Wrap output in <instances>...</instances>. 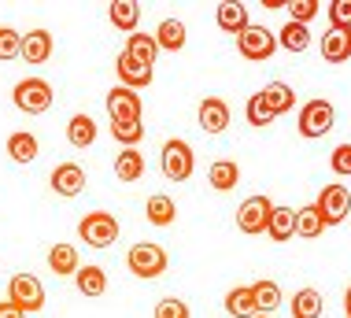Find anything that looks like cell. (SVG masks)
<instances>
[{"label":"cell","instance_id":"1","mask_svg":"<svg viewBox=\"0 0 351 318\" xmlns=\"http://www.w3.org/2000/svg\"><path fill=\"white\" fill-rule=\"evenodd\" d=\"M333 122H337L333 104H329V100H307V104L300 108L296 130H300V137L318 141V137H326V133L333 130Z\"/></svg>","mask_w":351,"mask_h":318},{"label":"cell","instance_id":"2","mask_svg":"<svg viewBox=\"0 0 351 318\" xmlns=\"http://www.w3.org/2000/svg\"><path fill=\"white\" fill-rule=\"evenodd\" d=\"M78 237L89 248H108L119 240V218L111 211H89V215L78 223Z\"/></svg>","mask_w":351,"mask_h":318},{"label":"cell","instance_id":"3","mask_svg":"<svg viewBox=\"0 0 351 318\" xmlns=\"http://www.w3.org/2000/svg\"><path fill=\"white\" fill-rule=\"evenodd\" d=\"M15 108L19 111H26V115H45L52 108V100H56V93H52V85L45 82V78H23L15 85Z\"/></svg>","mask_w":351,"mask_h":318},{"label":"cell","instance_id":"4","mask_svg":"<svg viewBox=\"0 0 351 318\" xmlns=\"http://www.w3.org/2000/svg\"><path fill=\"white\" fill-rule=\"evenodd\" d=\"M196 170V156H193V144L182 137H170L163 144V174L170 181H189Z\"/></svg>","mask_w":351,"mask_h":318},{"label":"cell","instance_id":"5","mask_svg":"<svg viewBox=\"0 0 351 318\" xmlns=\"http://www.w3.org/2000/svg\"><path fill=\"white\" fill-rule=\"evenodd\" d=\"M126 266H130V271H134L137 277L152 282V277H159V274L167 271V252H163L159 245H152V240H141V245L130 248Z\"/></svg>","mask_w":351,"mask_h":318},{"label":"cell","instance_id":"6","mask_svg":"<svg viewBox=\"0 0 351 318\" xmlns=\"http://www.w3.org/2000/svg\"><path fill=\"white\" fill-rule=\"evenodd\" d=\"M318 211H322V223L326 226H340L348 218V211H351V192H348V185H340V181H333V185H326L318 192V204H315Z\"/></svg>","mask_w":351,"mask_h":318},{"label":"cell","instance_id":"7","mask_svg":"<svg viewBox=\"0 0 351 318\" xmlns=\"http://www.w3.org/2000/svg\"><path fill=\"white\" fill-rule=\"evenodd\" d=\"M237 48H241L244 60L267 63L270 56H274V48H278V37H274L267 26H248L244 34H237Z\"/></svg>","mask_w":351,"mask_h":318},{"label":"cell","instance_id":"8","mask_svg":"<svg viewBox=\"0 0 351 318\" xmlns=\"http://www.w3.org/2000/svg\"><path fill=\"white\" fill-rule=\"evenodd\" d=\"M8 300H12L15 307H23V311L37 315L45 307V285L37 282L34 274H15L12 285H8Z\"/></svg>","mask_w":351,"mask_h":318},{"label":"cell","instance_id":"9","mask_svg":"<svg viewBox=\"0 0 351 318\" xmlns=\"http://www.w3.org/2000/svg\"><path fill=\"white\" fill-rule=\"evenodd\" d=\"M270 211L274 204L267 196H248L241 207H237V229L241 234H267V223H270Z\"/></svg>","mask_w":351,"mask_h":318},{"label":"cell","instance_id":"10","mask_svg":"<svg viewBox=\"0 0 351 318\" xmlns=\"http://www.w3.org/2000/svg\"><path fill=\"white\" fill-rule=\"evenodd\" d=\"M141 96L134 89H126V85H115V89L108 93V115L111 122H137L141 119Z\"/></svg>","mask_w":351,"mask_h":318},{"label":"cell","instance_id":"11","mask_svg":"<svg viewBox=\"0 0 351 318\" xmlns=\"http://www.w3.org/2000/svg\"><path fill=\"white\" fill-rule=\"evenodd\" d=\"M115 71H119V82L126 85V89H145V85H152V78H156V71H152V67L137 63L134 56H126V52H119Z\"/></svg>","mask_w":351,"mask_h":318},{"label":"cell","instance_id":"12","mask_svg":"<svg viewBox=\"0 0 351 318\" xmlns=\"http://www.w3.org/2000/svg\"><path fill=\"white\" fill-rule=\"evenodd\" d=\"M322 60L326 63H348L351 60V26H329V34L322 37Z\"/></svg>","mask_w":351,"mask_h":318},{"label":"cell","instance_id":"13","mask_svg":"<svg viewBox=\"0 0 351 318\" xmlns=\"http://www.w3.org/2000/svg\"><path fill=\"white\" fill-rule=\"evenodd\" d=\"M52 189L60 192V196H82L85 189V170L78 167V163H60V167L52 170Z\"/></svg>","mask_w":351,"mask_h":318},{"label":"cell","instance_id":"14","mask_svg":"<svg viewBox=\"0 0 351 318\" xmlns=\"http://www.w3.org/2000/svg\"><path fill=\"white\" fill-rule=\"evenodd\" d=\"M230 126V104L218 100V96H207L200 104V130L204 133H222Z\"/></svg>","mask_w":351,"mask_h":318},{"label":"cell","instance_id":"15","mask_svg":"<svg viewBox=\"0 0 351 318\" xmlns=\"http://www.w3.org/2000/svg\"><path fill=\"white\" fill-rule=\"evenodd\" d=\"M19 56H23L26 63H45L52 56V34L49 30L23 34V48H19Z\"/></svg>","mask_w":351,"mask_h":318},{"label":"cell","instance_id":"16","mask_svg":"<svg viewBox=\"0 0 351 318\" xmlns=\"http://www.w3.org/2000/svg\"><path fill=\"white\" fill-rule=\"evenodd\" d=\"M267 237L278 240V245H285V240L296 237V211L292 207H278L274 204L270 211V223H267Z\"/></svg>","mask_w":351,"mask_h":318},{"label":"cell","instance_id":"17","mask_svg":"<svg viewBox=\"0 0 351 318\" xmlns=\"http://www.w3.org/2000/svg\"><path fill=\"white\" fill-rule=\"evenodd\" d=\"M74 282H78V293L89 296V300H100L104 293H108V274H104V266H78V274H74Z\"/></svg>","mask_w":351,"mask_h":318},{"label":"cell","instance_id":"18","mask_svg":"<svg viewBox=\"0 0 351 318\" xmlns=\"http://www.w3.org/2000/svg\"><path fill=\"white\" fill-rule=\"evenodd\" d=\"M259 96H263V104L270 108L274 119L296 108V93H292V85H285V82H270V85H267V89H263Z\"/></svg>","mask_w":351,"mask_h":318},{"label":"cell","instance_id":"19","mask_svg":"<svg viewBox=\"0 0 351 318\" xmlns=\"http://www.w3.org/2000/svg\"><path fill=\"white\" fill-rule=\"evenodd\" d=\"M218 26H222L226 34H244L248 30V8L244 4H237V0H226V4H218Z\"/></svg>","mask_w":351,"mask_h":318},{"label":"cell","instance_id":"20","mask_svg":"<svg viewBox=\"0 0 351 318\" xmlns=\"http://www.w3.org/2000/svg\"><path fill=\"white\" fill-rule=\"evenodd\" d=\"M49 271L56 277H67V274H78V248L74 245H52L49 248Z\"/></svg>","mask_w":351,"mask_h":318},{"label":"cell","instance_id":"21","mask_svg":"<svg viewBox=\"0 0 351 318\" xmlns=\"http://www.w3.org/2000/svg\"><path fill=\"white\" fill-rule=\"evenodd\" d=\"M67 141L74 144V148H89L93 141H97V122H93V115H71V122H67Z\"/></svg>","mask_w":351,"mask_h":318},{"label":"cell","instance_id":"22","mask_svg":"<svg viewBox=\"0 0 351 318\" xmlns=\"http://www.w3.org/2000/svg\"><path fill=\"white\" fill-rule=\"evenodd\" d=\"M108 19H111V26L134 34L137 23H141V4H137V0H115V4L108 8Z\"/></svg>","mask_w":351,"mask_h":318},{"label":"cell","instance_id":"23","mask_svg":"<svg viewBox=\"0 0 351 318\" xmlns=\"http://www.w3.org/2000/svg\"><path fill=\"white\" fill-rule=\"evenodd\" d=\"M152 37H156V45L163 48V52H178V48H185V23L182 19H163Z\"/></svg>","mask_w":351,"mask_h":318},{"label":"cell","instance_id":"24","mask_svg":"<svg viewBox=\"0 0 351 318\" xmlns=\"http://www.w3.org/2000/svg\"><path fill=\"white\" fill-rule=\"evenodd\" d=\"M37 152H41V144H37V137L30 130H19L8 137V156H12L15 163H34Z\"/></svg>","mask_w":351,"mask_h":318},{"label":"cell","instance_id":"25","mask_svg":"<svg viewBox=\"0 0 351 318\" xmlns=\"http://www.w3.org/2000/svg\"><path fill=\"white\" fill-rule=\"evenodd\" d=\"M207 181H211V189H218V192H230L237 181H241V167H237L233 159H215L211 170H207Z\"/></svg>","mask_w":351,"mask_h":318},{"label":"cell","instance_id":"26","mask_svg":"<svg viewBox=\"0 0 351 318\" xmlns=\"http://www.w3.org/2000/svg\"><path fill=\"white\" fill-rule=\"evenodd\" d=\"M252 300H255V315H274L281 307L278 282H255L252 285Z\"/></svg>","mask_w":351,"mask_h":318},{"label":"cell","instance_id":"27","mask_svg":"<svg viewBox=\"0 0 351 318\" xmlns=\"http://www.w3.org/2000/svg\"><path fill=\"white\" fill-rule=\"evenodd\" d=\"M322 307H326V300L318 288H300L292 296V318H322Z\"/></svg>","mask_w":351,"mask_h":318},{"label":"cell","instance_id":"28","mask_svg":"<svg viewBox=\"0 0 351 318\" xmlns=\"http://www.w3.org/2000/svg\"><path fill=\"white\" fill-rule=\"evenodd\" d=\"M326 234V223H322V211L315 204H307V207H300L296 211V237L303 240H315Z\"/></svg>","mask_w":351,"mask_h":318},{"label":"cell","instance_id":"29","mask_svg":"<svg viewBox=\"0 0 351 318\" xmlns=\"http://www.w3.org/2000/svg\"><path fill=\"white\" fill-rule=\"evenodd\" d=\"M145 215H148V223H152V226H170V223L178 218V207H174V200H170V196L156 192V196H148Z\"/></svg>","mask_w":351,"mask_h":318},{"label":"cell","instance_id":"30","mask_svg":"<svg viewBox=\"0 0 351 318\" xmlns=\"http://www.w3.org/2000/svg\"><path fill=\"white\" fill-rule=\"evenodd\" d=\"M122 52H126V56H134L137 63L152 67V63H156L159 45H156V37H152V34H130V41H126V48H122Z\"/></svg>","mask_w":351,"mask_h":318},{"label":"cell","instance_id":"31","mask_svg":"<svg viewBox=\"0 0 351 318\" xmlns=\"http://www.w3.org/2000/svg\"><path fill=\"white\" fill-rule=\"evenodd\" d=\"M115 174H119V181H141V174H145V156L137 148H122L115 159Z\"/></svg>","mask_w":351,"mask_h":318},{"label":"cell","instance_id":"32","mask_svg":"<svg viewBox=\"0 0 351 318\" xmlns=\"http://www.w3.org/2000/svg\"><path fill=\"white\" fill-rule=\"evenodd\" d=\"M226 311L233 318H255V300H252V285H237L226 293Z\"/></svg>","mask_w":351,"mask_h":318},{"label":"cell","instance_id":"33","mask_svg":"<svg viewBox=\"0 0 351 318\" xmlns=\"http://www.w3.org/2000/svg\"><path fill=\"white\" fill-rule=\"evenodd\" d=\"M278 45H281V48H289V52H307L311 30H307V26H300V23H285V26H281V34H278Z\"/></svg>","mask_w":351,"mask_h":318},{"label":"cell","instance_id":"34","mask_svg":"<svg viewBox=\"0 0 351 318\" xmlns=\"http://www.w3.org/2000/svg\"><path fill=\"white\" fill-rule=\"evenodd\" d=\"M111 133H115L119 144H126V148H137V141L145 137V122H111Z\"/></svg>","mask_w":351,"mask_h":318},{"label":"cell","instance_id":"35","mask_svg":"<svg viewBox=\"0 0 351 318\" xmlns=\"http://www.w3.org/2000/svg\"><path fill=\"white\" fill-rule=\"evenodd\" d=\"M285 8H289V23H300V26H307L318 15V0H289Z\"/></svg>","mask_w":351,"mask_h":318},{"label":"cell","instance_id":"36","mask_svg":"<svg viewBox=\"0 0 351 318\" xmlns=\"http://www.w3.org/2000/svg\"><path fill=\"white\" fill-rule=\"evenodd\" d=\"M152 315H156V318H193L189 304H185V300H178V296H167V300H159Z\"/></svg>","mask_w":351,"mask_h":318},{"label":"cell","instance_id":"37","mask_svg":"<svg viewBox=\"0 0 351 318\" xmlns=\"http://www.w3.org/2000/svg\"><path fill=\"white\" fill-rule=\"evenodd\" d=\"M19 48H23V34L12 26H0V60H15Z\"/></svg>","mask_w":351,"mask_h":318},{"label":"cell","instance_id":"38","mask_svg":"<svg viewBox=\"0 0 351 318\" xmlns=\"http://www.w3.org/2000/svg\"><path fill=\"white\" fill-rule=\"evenodd\" d=\"M244 115H248V122H252V126H270V122H274V115H270L267 104H263V96H259V93H255L252 100H248V108H244Z\"/></svg>","mask_w":351,"mask_h":318},{"label":"cell","instance_id":"39","mask_svg":"<svg viewBox=\"0 0 351 318\" xmlns=\"http://www.w3.org/2000/svg\"><path fill=\"white\" fill-rule=\"evenodd\" d=\"M329 167H333V174H340V178H351V141L337 144V148H333V156H329Z\"/></svg>","mask_w":351,"mask_h":318},{"label":"cell","instance_id":"40","mask_svg":"<svg viewBox=\"0 0 351 318\" xmlns=\"http://www.w3.org/2000/svg\"><path fill=\"white\" fill-rule=\"evenodd\" d=\"M329 23L340 26V30L351 26V0H333V4H329Z\"/></svg>","mask_w":351,"mask_h":318},{"label":"cell","instance_id":"41","mask_svg":"<svg viewBox=\"0 0 351 318\" xmlns=\"http://www.w3.org/2000/svg\"><path fill=\"white\" fill-rule=\"evenodd\" d=\"M0 318H26L23 307H15L12 300H0Z\"/></svg>","mask_w":351,"mask_h":318},{"label":"cell","instance_id":"42","mask_svg":"<svg viewBox=\"0 0 351 318\" xmlns=\"http://www.w3.org/2000/svg\"><path fill=\"white\" fill-rule=\"evenodd\" d=\"M289 4V0H263V8H267V12H274V8H285Z\"/></svg>","mask_w":351,"mask_h":318},{"label":"cell","instance_id":"43","mask_svg":"<svg viewBox=\"0 0 351 318\" xmlns=\"http://www.w3.org/2000/svg\"><path fill=\"white\" fill-rule=\"evenodd\" d=\"M344 315L351 318V285H348V293H344Z\"/></svg>","mask_w":351,"mask_h":318},{"label":"cell","instance_id":"44","mask_svg":"<svg viewBox=\"0 0 351 318\" xmlns=\"http://www.w3.org/2000/svg\"><path fill=\"white\" fill-rule=\"evenodd\" d=\"M255 318H270V315H255Z\"/></svg>","mask_w":351,"mask_h":318}]
</instances>
